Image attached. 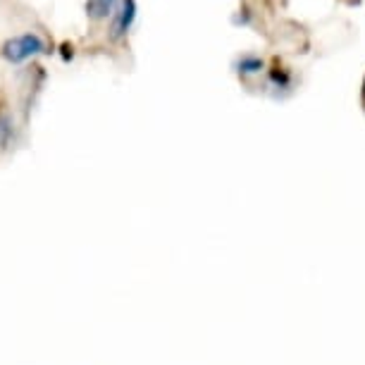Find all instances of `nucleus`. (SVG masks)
<instances>
[{"label":"nucleus","mask_w":365,"mask_h":365,"mask_svg":"<svg viewBox=\"0 0 365 365\" xmlns=\"http://www.w3.org/2000/svg\"><path fill=\"white\" fill-rule=\"evenodd\" d=\"M115 3L117 0H86V17L91 22H103L113 15Z\"/></svg>","instance_id":"nucleus-3"},{"label":"nucleus","mask_w":365,"mask_h":365,"mask_svg":"<svg viewBox=\"0 0 365 365\" xmlns=\"http://www.w3.org/2000/svg\"><path fill=\"white\" fill-rule=\"evenodd\" d=\"M0 117H3V115H0Z\"/></svg>","instance_id":"nucleus-6"},{"label":"nucleus","mask_w":365,"mask_h":365,"mask_svg":"<svg viewBox=\"0 0 365 365\" xmlns=\"http://www.w3.org/2000/svg\"><path fill=\"white\" fill-rule=\"evenodd\" d=\"M136 19V0H122V8H120V15H117V22H115V29H113V38H125L129 29H132Z\"/></svg>","instance_id":"nucleus-2"},{"label":"nucleus","mask_w":365,"mask_h":365,"mask_svg":"<svg viewBox=\"0 0 365 365\" xmlns=\"http://www.w3.org/2000/svg\"><path fill=\"white\" fill-rule=\"evenodd\" d=\"M361 103H363V110H365V79H363V88H361Z\"/></svg>","instance_id":"nucleus-5"},{"label":"nucleus","mask_w":365,"mask_h":365,"mask_svg":"<svg viewBox=\"0 0 365 365\" xmlns=\"http://www.w3.org/2000/svg\"><path fill=\"white\" fill-rule=\"evenodd\" d=\"M241 67H244V70L241 72H258L260 67H263V63H260V60H244V63H241Z\"/></svg>","instance_id":"nucleus-4"},{"label":"nucleus","mask_w":365,"mask_h":365,"mask_svg":"<svg viewBox=\"0 0 365 365\" xmlns=\"http://www.w3.org/2000/svg\"><path fill=\"white\" fill-rule=\"evenodd\" d=\"M43 53H48V43L36 31H24V34H19V36H12L0 48V55H3L10 65H24V63H29L31 58L43 55Z\"/></svg>","instance_id":"nucleus-1"}]
</instances>
